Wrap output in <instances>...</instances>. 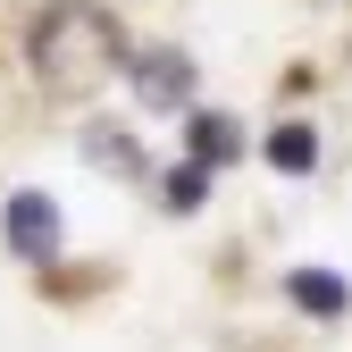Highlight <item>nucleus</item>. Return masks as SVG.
Wrapping results in <instances>:
<instances>
[{"instance_id": "obj_5", "label": "nucleus", "mask_w": 352, "mask_h": 352, "mask_svg": "<svg viewBox=\"0 0 352 352\" xmlns=\"http://www.w3.org/2000/svg\"><path fill=\"white\" fill-rule=\"evenodd\" d=\"M311 160H319V135H311V126H277V135H269V168L311 176Z\"/></svg>"}, {"instance_id": "obj_6", "label": "nucleus", "mask_w": 352, "mask_h": 352, "mask_svg": "<svg viewBox=\"0 0 352 352\" xmlns=\"http://www.w3.org/2000/svg\"><path fill=\"white\" fill-rule=\"evenodd\" d=\"M143 101L151 109H176V101H185V59H176V51L168 59H143Z\"/></svg>"}, {"instance_id": "obj_1", "label": "nucleus", "mask_w": 352, "mask_h": 352, "mask_svg": "<svg viewBox=\"0 0 352 352\" xmlns=\"http://www.w3.org/2000/svg\"><path fill=\"white\" fill-rule=\"evenodd\" d=\"M25 59H34V84L51 101H84V93H101V76L118 67V25L101 9H84V0H67V9H51L34 25Z\"/></svg>"}, {"instance_id": "obj_2", "label": "nucleus", "mask_w": 352, "mask_h": 352, "mask_svg": "<svg viewBox=\"0 0 352 352\" xmlns=\"http://www.w3.org/2000/svg\"><path fill=\"white\" fill-rule=\"evenodd\" d=\"M9 243L25 260H51L59 252V210H51V193H17L9 201Z\"/></svg>"}, {"instance_id": "obj_4", "label": "nucleus", "mask_w": 352, "mask_h": 352, "mask_svg": "<svg viewBox=\"0 0 352 352\" xmlns=\"http://www.w3.org/2000/svg\"><path fill=\"white\" fill-rule=\"evenodd\" d=\"M243 151V135H235V118H218V109H201L193 118V168H218V160H235Z\"/></svg>"}, {"instance_id": "obj_3", "label": "nucleus", "mask_w": 352, "mask_h": 352, "mask_svg": "<svg viewBox=\"0 0 352 352\" xmlns=\"http://www.w3.org/2000/svg\"><path fill=\"white\" fill-rule=\"evenodd\" d=\"M285 294H294V302H302L311 319H336L344 302H352V285H344L336 269H294V277H285Z\"/></svg>"}, {"instance_id": "obj_7", "label": "nucleus", "mask_w": 352, "mask_h": 352, "mask_svg": "<svg viewBox=\"0 0 352 352\" xmlns=\"http://www.w3.org/2000/svg\"><path fill=\"white\" fill-rule=\"evenodd\" d=\"M201 185H210V168H185V176L168 185V201H176V210H193V201H201Z\"/></svg>"}]
</instances>
